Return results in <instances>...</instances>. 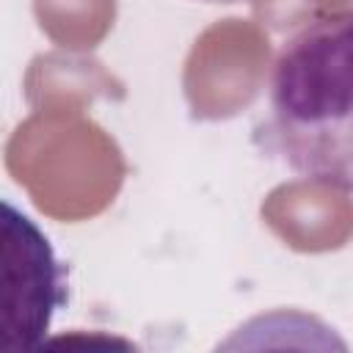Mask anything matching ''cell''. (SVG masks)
<instances>
[{
	"label": "cell",
	"mask_w": 353,
	"mask_h": 353,
	"mask_svg": "<svg viewBox=\"0 0 353 353\" xmlns=\"http://www.w3.org/2000/svg\"><path fill=\"white\" fill-rule=\"evenodd\" d=\"M262 141L292 174L353 193V6L317 14L281 41Z\"/></svg>",
	"instance_id": "cell-1"
},
{
	"label": "cell",
	"mask_w": 353,
	"mask_h": 353,
	"mask_svg": "<svg viewBox=\"0 0 353 353\" xmlns=\"http://www.w3.org/2000/svg\"><path fill=\"white\" fill-rule=\"evenodd\" d=\"M6 234V350L36 347L63 301L61 265L39 226L3 204Z\"/></svg>",
	"instance_id": "cell-2"
},
{
	"label": "cell",
	"mask_w": 353,
	"mask_h": 353,
	"mask_svg": "<svg viewBox=\"0 0 353 353\" xmlns=\"http://www.w3.org/2000/svg\"><path fill=\"white\" fill-rule=\"evenodd\" d=\"M204 3H240V0H204Z\"/></svg>",
	"instance_id": "cell-3"
}]
</instances>
